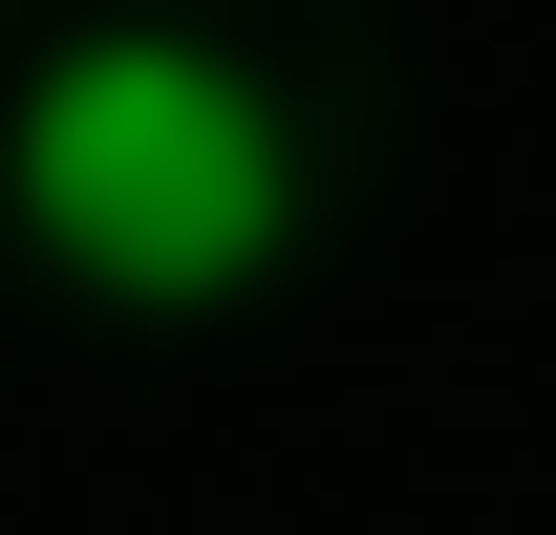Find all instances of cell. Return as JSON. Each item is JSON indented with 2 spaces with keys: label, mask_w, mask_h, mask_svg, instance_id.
Segmentation results:
<instances>
[{
  "label": "cell",
  "mask_w": 556,
  "mask_h": 535,
  "mask_svg": "<svg viewBox=\"0 0 556 535\" xmlns=\"http://www.w3.org/2000/svg\"><path fill=\"white\" fill-rule=\"evenodd\" d=\"M300 108L193 22H65L0 86V236L108 322H236L300 278Z\"/></svg>",
  "instance_id": "1"
}]
</instances>
